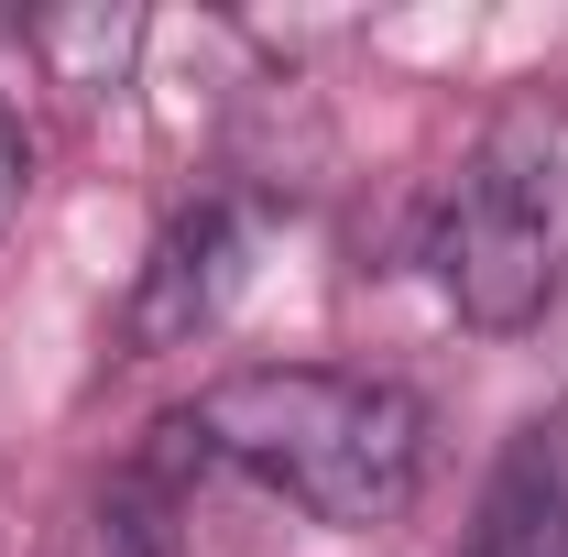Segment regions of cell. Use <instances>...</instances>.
<instances>
[{"label":"cell","instance_id":"5","mask_svg":"<svg viewBox=\"0 0 568 557\" xmlns=\"http://www.w3.org/2000/svg\"><path fill=\"white\" fill-rule=\"evenodd\" d=\"M22 186H33V142H22L11 110H0V230H11V209H22Z\"/></svg>","mask_w":568,"mask_h":557},{"label":"cell","instance_id":"2","mask_svg":"<svg viewBox=\"0 0 568 557\" xmlns=\"http://www.w3.org/2000/svg\"><path fill=\"white\" fill-rule=\"evenodd\" d=\"M426 274L470 328H536L568 295V121L503 110L426 209Z\"/></svg>","mask_w":568,"mask_h":557},{"label":"cell","instance_id":"1","mask_svg":"<svg viewBox=\"0 0 568 557\" xmlns=\"http://www.w3.org/2000/svg\"><path fill=\"white\" fill-rule=\"evenodd\" d=\"M186 437L252 470L263 492L306 503L317 525H394L426 492V405L405 383H372V372H317V361H284V372H230L197 394Z\"/></svg>","mask_w":568,"mask_h":557},{"label":"cell","instance_id":"3","mask_svg":"<svg viewBox=\"0 0 568 557\" xmlns=\"http://www.w3.org/2000/svg\"><path fill=\"white\" fill-rule=\"evenodd\" d=\"M241 274H252V219L241 209H186L164 241H153L121 340H132L142 361H153V350H186L197 328H219V306L241 295Z\"/></svg>","mask_w":568,"mask_h":557},{"label":"cell","instance_id":"4","mask_svg":"<svg viewBox=\"0 0 568 557\" xmlns=\"http://www.w3.org/2000/svg\"><path fill=\"white\" fill-rule=\"evenodd\" d=\"M470 557H568V426H525L503 448Z\"/></svg>","mask_w":568,"mask_h":557}]
</instances>
